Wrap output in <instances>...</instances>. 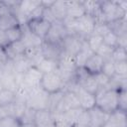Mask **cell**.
Here are the masks:
<instances>
[{"instance_id": "obj_48", "label": "cell", "mask_w": 127, "mask_h": 127, "mask_svg": "<svg viewBox=\"0 0 127 127\" xmlns=\"http://www.w3.org/2000/svg\"><path fill=\"white\" fill-rule=\"evenodd\" d=\"M8 62H9V59H8V56L5 52V49L0 47V66L5 65Z\"/></svg>"}, {"instance_id": "obj_7", "label": "cell", "mask_w": 127, "mask_h": 127, "mask_svg": "<svg viewBox=\"0 0 127 127\" xmlns=\"http://www.w3.org/2000/svg\"><path fill=\"white\" fill-rule=\"evenodd\" d=\"M96 19L90 15H83L81 18L76 20V35L82 39H86L90 36L95 28Z\"/></svg>"}, {"instance_id": "obj_23", "label": "cell", "mask_w": 127, "mask_h": 127, "mask_svg": "<svg viewBox=\"0 0 127 127\" xmlns=\"http://www.w3.org/2000/svg\"><path fill=\"white\" fill-rule=\"evenodd\" d=\"M83 8L85 10V14L90 15L96 19V22H98L100 17V1H81Z\"/></svg>"}, {"instance_id": "obj_41", "label": "cell", "mask_w": 127, "mask_h": 127, "mask_svg": "<svg viewBox=\"0 0 127 127\" xmlns=\"http://www.w3.org/2000/svg\"><path fill=\"white\" fill-rule=\"evenodd\" d=\"M78 125L82 126H90V115H89V110H82L80 111L78 118H77V123Z\"/></svg>"}, {"instance_id": "obj_14", "label": "cell", "mask_w": 127, "mask_h": 127, "mask_svg": "<svg viewBox=\"0 0 127 127\" xmlns=\"http://www.w3.org/2000/svg\"><path fill=\"white\" fill-rule=\"evenodd\" d=\"M103 62L104 59H102L100 56H98L97 54H93L84 64L83 68L86 70L87 73L89 74H96L98 72H101V68L103 65Z\"/></svg>"}, {"instance_id": "obj_40", "label": "cell", "mask_w": 127, "mask_h": 127, "mask_svg": "<svg viewBox=\"0 0 127 127\" xmlns=\"http://www.w3.org/2000/svg\"><path fill=\"white\" fill-rule=\"evenodd\" d=\"M113 49L112 47H109L107 45H105L104 43H102V45L98 48V50L96 51L95 54H97L98 56H100L102 59H110L111 58V54L113 52Z\"/></svg>"}, {"instance_id": "obj_8", "label": "cell", "mask_w": 127, "mask_h": 127, "mask_svg": "<svg viewBox=\"0 0 127 127\" xmlns=\"http://www.w3.org/2000/svg\"><path fill=\"white\" fill-rule=\"evenodd\" d=\"M67 32L65 27L64 26L63 22L56 21L52 23L50 30L45 38V42L51 43V44H56V45H61L63 40L67 36Z\"/></svg>"}, {"instance_id": "obj_51", "label": "cell", "mask_w": 127, "mask_h": 127, "mask_svg": "<svg viewBox=\"0 0 127 127\" xmlns=\"http://www.w3.org/2000/svg\"><path fill=\"white\" fill-rule=\"evenodd\" d=\"M103 127H116V126H115V125H114L112 122H110V121L108 120V121H107V122H106V123L103 125Z\"/></svg>"}, {"instance_id": "obj_36", "label": "cell", "mask_w": 127, "mask_h": 127, "mask_svg": "<svg viewBox=\"0 0 127 127\" xmlns=\"http://www.w3.org/2000/svg\"><path fill=\"white\" fill-rule=\"evenodd\" d=\"M64 90H62V91L50 94V97H49V107H48L49 110H51L53 112L56 109V107L58 106L59 102L61 101V99H62V97L64 95Z\"/></svg>"}, {"instance_id": "obj_11", "label": "cell", "mask_w": 127, "mask_h": 127, "mask_svg": "<svg viewBox=\"0 0 127 127\" xmlns=\"http://www.w3.org/2000/svg\"><path fill=\"white\" fill-rule=\"evenodd\" d=\"M73 92L76 94L79 101V107L82 110H90L95 106V95L86 91L80 85H77Z\"/></svg>"}, {"instance_id": "obj_39", "label": "cell", "mask_w": 127, "mask_h": 127, "mask_svg": "<svg viewBox=\"0 0 127 127\" xmlns=\"http://www.w3.org/2000/svg\"><path fill=\"white\" fill-rule=\"evenodd\" d=\"M35 112H36V110L27 107L26 110L24 111L23 115L20 117V121H21V123H22V124H26V123H34Z\"/></svg>"}, {"instance_id": "obj_1", "label": "cell", "mask_w": 127, "mask_h": 127, "mask_svg": "<svg viewBox=\"0 0 127 127\" xmlns=\"http://www.w3.org/2000/svg\"><path fill=\"white\" fill-rule=\"evenodd\" d=\"M95 106L108 114L118 109V89H99L95 94Z\"/></svg>"}, {"instance_id": "obj_34", "label": "cell", "mask_w": 127, "mask_h": 127, "mask_svg": "<svg viewBox=\"0 0 127 127\" xmlns=\"http://www.w3.org/2000/svg\"><path fill=\"white\" fill-rule=\"evenodd\" d=\"M113 62H125L127 61V49L116 47L113 49L110 58Z\"/></svg>"}, {"instance_id": "obj_49", "label": "cell", "mask_w": 127, "mask_h": 127, "mask_svg": "<svg viewBox=\"0 0 127 127\" xmlns=\"http://www.w3.org/2000/svg\"><path fill=\"white\" fill-rule=\"evenodd\" d=\"M9 44H10V42H9L8 38L6 37L5 33L0 31V47H2V48L5 49Z\"/></svg>"}, {"instance_id": "obj_4", "label": "cell", "mask_w": 127, "mask_h": 127, "mask_svg": "<svg viewBox=\"0 0 127 127\" xmlns=\"http://www.w3.org/2000/svg\"><path fill=\"white\" fill-rule=\"evenodd\" d=\"M40 86L45 91H47L49 94H52V93H56V92L64 90L65 82L64 81L60 72L57 69L56 71L43 74Z\"/></svg>"}, {"instance_id": "obj_27", "label": "cell", "mask_w": 127, "mask_h": 127, "mask_svg": "<svg viewBox=\"0 0 127 127\" xmlns=\"http://www.w3.org/2000/svg\"><path fill=\"white\" fill-rule=\"evenodd\" d=\"M54 114L49 109H42V110H36L35 112V119L34 123L36 126L46 124L49 122L54 121Z\"/></svg>"}, {"instance_id": "obj_30", "label": "cell", "mask_w": 127, "mask_h": 127, "mask_svg": "<svg viewBox=\"0 0 127 127\" xmlns=\"http://www.w3.org/2000/svg\"><path fill=\"white\" fill-rule=\"evenodd\" d=\"M108 26H109L110 30L112 32H114L115 34H117V35L122 34V33H125V32H127L126 17H124V18H122L120 20H117V21L108 23Z\"/></svg>"}, {"instance_id": "obj_10", "label": "cell", "mask_w": 127, "mask_h": 127, "mask_svg": "<svg viewBox=\"0 0 127 127\" xmlns=\"http://www.w3.org/2000/svg\"><path fill=\"white\" fill-rule=\"evenodd\" d=\"M51 25H52V23H50L49 21H47L44 18L31 20L26 24L29 31L32 32L34 35H36L37 37H39L42 40H45V38L50 30Z\"/></svg>"}, {"instance_id": "obj_25", "label": "cell", "mask_w": 127, "mask_h": 127, "mask_svg": "<svg viewBox=\"0 0 127 127\" xmlns=\"http://www.w3.org/2000/svg\"><path fill=\"white\" fill-rule=\"evenodd\" d=\"M110 122H112L116 127H127V113L126 111L116 109L109 114Z\"/></svg>"}, {"instance_id": "obj_46", "label": "cell", "mask_w": 127, "mask_h": 127, "mask_svg": "<svg viewBox=\"0 0 127 127\" xmlns=\"http://www.w3.org/2000/svg\"><path fill=\"white\" fill-rule=\"evenodd\" d=\"M117 47L127 49V32L119 34L117 38Z\"/></svg>"}, {"instance_id": "obj_3", "label": "cell", "mask_w": 127, "mask_h": 127, "mask_svg": "<svg viewBox=\"0 0 127 127\" xmlns=\"http://www.w3.org/2000/svg\"><path fill=\"white\" fill-rule=\"evenodd\" d=\"M49 97L50 94L45 91L41 86L31 88L28 92L26 105L34 110L48 109L49 107Z\"/></svg>"}, {"instance_id": "obj_54", "label": "cell", "mask_w": 127, "mask_h": 127, "mask_svg": "<svg viewBox=\"0 0 127 127\" xmlns=\"http://www.w3.org/2000/svg\"><path fill=\"white\" fill-rule=\"evenodd\" d=\"M73 127H87V126H82V125H78V124H76V125H74Z\"/></svg>"}, {"instance_id": "obj_22", "label": "cell", "mask_w": 127, "mask_h": 127, "mask_svg": "<svg viewBox=\"0 0 127 127\" xmlns=\"http://www.w3.org/2000/svg\"><path fill=\"white\" fill-rule=\"evenodd\" d=\"M17 26H21V25L13 13H9V14H6L0 17V31L1 32H5Z\"/></svg>"}, {"instance_id": "obj_9", "label": "cell", "mask_w": 127, "mask_h": 127, "mask_svg": "<svg viewBox=\"0 0 127 127\" xmlns=\"http://www.w3.org/2000/svg\"><path fill=\"white\" fill-rule=\"evenodd\" d=\"M42 76H43V73L36 66H31L24 74H22L19 86H23L28 89L40 86Z\"/></svg>"}, {"instance_id": "obj_47", "label": "cell", "mask_w": 127, "mask_h": 127, "mask_svg": "<svg viewBox=\"0 0 127 127\" xmlns=\"http://www.w3.org/2000/svg\"><path fill=\"white\" fill-rule=\"evenodd\" d=\"M9 13H12L11 7L7 4L6 1H0V17Z\"/></svg>"}, {"instance_id": "obj_16", "label": "cell", "mask_w": 127, "mask_h": 127, "mask_svg": "<svg viewBox=\"0 0 127 127\" xmlns=\"http://www.w3.org/2000/svg\"><path fill=\"white\" fill-rule=\"evenodd\" d=\"M23 29H24V35H23V38H22L21 41L24 44V46L26 47V49L35 48V47H41L42 46L44 40L40 39L39 37L34 35L32 32H30L26 25L23 26Z\"/></svg>"}, {"instance_id": "obj_33", "label": "cell", "mask_w": 127, "mask_h": 127, "mask_svg": "<svg viewBox=\"0 0 127 127\" xmlns=\"http://www.w3.org/2000/svg\"><path fill=\"white\" fill-rule=\"evenodd\" d=\"M22 123L15 116H5L0 119V127H21Z\"/></svg>"}, {"instance_id": "obj_50", "label": "cell", "mask_w": 127, "mask_h": 127, "mask_svg": "<svg viewBox=\"0 0 127 127\" xmlns=\"http://www.w3.org/2000/svg\"><path fill=\"white\" fill-rule=\"evenodd\" d=\"M36 127H56L55 126V120L52 121V122H49V123H46V124H42V125H38Z\"/></svg>"}, {"instance_id": "obj_6", "label": "cell", "mask_w": 127, "mask_h": 127, "mask_svg": "<svg viewBox=\"0 0 127 127\" xmlns=\"http://www.w3.org/2000/svg\"><path fill=\"white\" fill-rule=\"evenodd\" d=\"M83 41H84V39L80 38L79 36L67 35L61 43L62 54L67 55L70 57H75V55L80 50Z\"/></svg>"}, {"instance_id": "obj_32", "label": "cell", "mask_w": 127, "mask_h": 127, "mask_svg": "<svg viewBox=\"0 0 127 127\" xmlns=\"http://www.w3.org/2000/svg\"><path fill=\"white\" fill-rule=\"evenodd\" d=\"M15 101V92L3 88L0 91V105H8Z\"/></svg>"}, {"instance_id": "obj_38", "label": "cell", "mask_w": 127, "mask_h": 127, "mask_svg": "<svg viewBox=\"0 0 127 127\" xmlns=\"http://www.w3.org/2000/svg\"><path fill=\"white\" fill-rule=\"evenodd\" d=\"M118 109L127 111V90L126 88L118 89Z\"/></svg>"}, {"instance_id": "obj_12", "label": "cell", "mask_w": 127, "mask_h": 127, "mask_svg": "<svg viewBox=\"0 0 127 127\" xmlns=\"http://www.w3.org/2000/svg\"><path fill=\"white\" fill-rule=\"evenodd\" d=\"M66 2V17L69 19L77 20L85 15V10L83 8L81 1H65Z\"/></svg>"}, {"instance_id": "obj_19", "label": "cell", "mask_w": 127, "mask_h": 127, "mask_svg": "<svg viewBox=\"0 0 127 127\" xmlns=\"http://www.w3.org/2000/svg\"><path fill=\"white\" fill-rule=\"evenodd\" d=\"M81 111V108H73V109H69L64 111L62 114H54V118H59L61 120H63L64 122H65L66 124L70 125V126H74L77 123V118L78 115Z\"/></svg>"}, {"instance_id": "obj_15", "label": "cell", "mask_w": 127, "mask_h": 127, "mask_svg": "<svg viewBox=\"0 0 127 127\" xmlns=\"http://www.w3.org/2000/svg\"><path fill=\"white\" fill-rule=\"evenodd\" d=\"M42 55L46 59H53V60H59V58L62 56V48L61 45L51 44L48 42H43L41 46Z\"/></svg>"}, {"instance_id": "obj_24", "label": "cell", "mask_w": 127, "mask_h": 127, "mask_svg": "<svg viewBox=\"0 0 127 127\" xmlns=\"http://www.w3.org/2000/svg\"><path fill=\"white\" fill-rule=\"evenodd\" d=\"M36 67H37L43 74L56 71V70L58 69V60L43 58V59L41 60V62L37 64Z\"/></svg>"}, {"instance_id": "obj_2", "label": "cell", "mask_w": 127, "mask_h": 127, "mask_svg": "<svg viewBox=\"0 0 127 127\" xmlns=\"http://www.w3.org/2000/svg\"><path fill=\"white\" fill-rule=\"evenodd\" d=\"M127 12L122 10L117 1H100V17L97 23H111L126 17Z\"/></svg>"}, {"instance_id": "obj_44", "label": "cell", "mask_w": 127, "mask_h": 127, "mask_svg": "<svg viewBox=\"0 0 127 127\" xmlns=\"http://www.w3.org/2000/svg\"><path fill=\"white\" fill-rule=\"evenodd\" d=\"M109 31H110V28H109V26H108L107 23H96L93 33L96 34V35H99V36L103 37Z\"/></svg>"}, {"instance_id": "obj_45", "label": "cell", "mask_w": 127, "mask_h": 127, "mask_svg": "<svg viewBox=\"0 0 127 127\" xmlns=\"http://www.w3.org/2000/svg\"><path fill=\"white\" fill-rule=\"evenodd\" d=\"M44 7L42 6V4H40L31 14H30V16H29V21H31V20H36V19H41V18H43V13H44ZM28 21V22H29Z\"/></svg>"}, {"instance_id": "obj_42", "label": "cell", "mask_w": 127, "mask_h": 127, "mask_svg": "<svg viewBox=\"0 0 127 127\" xmlns=\"http://www.w3.org/2000/svg\"><path fill=\"white\" fill-rule=\"evenodd\" d=\"M94 76H95V79H96V82L98 84L99 89L105 88L107 86V84L109 83L110 78L107 75H105L104 73H102V72H98V73L94 74Z\"/></svg>"}, {"instance_id": "obj_31", "label": "cell", "mask_w": 127, "mask_h": 127, "mask_svg": "<svg viewBox=\"0 0 127 127\" xmlns=\"http://www.w3.org/2000/svg\"><path fill=\"white\" fill-rule=\"evenodd\" d=\"M85 41H86L88 47L91 49V51H92L93 53H96V51L98 50V48H99V47L102 45V43H103L102 37L99 36V35H96V34H94V33H92L90 36H88V37L85 39Z\"/></svg>"}, {"instance_id": "obj_43", "label": "cell", "mask_w": 127, "mask_h": 127, "mask_svg": "<svg viewBox=\"0 0 127 127\" xmlns=\"http://www.w3.org/2000/svg\"><path fill=\"white\" fill-rule=\"evenodd\" d=\"M115 74L127 75V61L125 62H114Z\"/></svg>"}, {"instance_id": "obj_5", "label": "cell", "mask_w": 127, "mask_h": 127, "mask_svg": "<svg viewBox=\"0 0 127 127\" xmlns=\"http://www.w3.org/2000/svg\"><path fill=\"white\" fill-rule=\"evenodd\" d=\"M76 69L77 66L75 64L74 57L62 54V56L58 60V71L60 72L65 84L74 80V73Z\"/></svg>"}, {"instance_id": "obj_21", "label": "cell", "mask_w": 127, "mask_h": 127, "mask_svg": "<svg viewBox=\"0 0 127 127\" xmlns=\"http://www.w3.org/2000/svg\"><path fill=\"white\" fill-rule=\"evenodd\" d=\"M12 65H13V70L16 74H24L31 66H33L25 56H22L13 60Z\"/></svg>"}, {"instance_id": "obj_20", "label": "cell", "mask_w": 127, "mask_h": 127, "mask_svg": "<svg viewBox=\"0 0 127 127\" xmlns=\"http://www.w3.org/2000/svg\"><path fill=\"white\" fill-rule=\"evenodd\" d=\"M56 19V21L63 22L66 18V2L65 1H54L53 5L49 8Z\"/></svg>"}, {"instance_id": "obj_35", "label": "cell", "mask_w": 127, "mask_h": 127, "mask_svg": "<svg viewBox=\"0 0 127 127\" xmlns=\"http://www.w3.org/2000/svg\"><path fill=\"white\" fill-rule=\"evenodd\" d=\"M101 72L107 75L109 78H111L115 74V69H114V62L111 59H105L103 62V65L101 68Z\"/></svg>"}, {"instance_id": "obj_37", "label": "cell", "mask_w": 127, "mask_h": 127, "mask_svg": "<svg viewBox=\"0 0 127 127\" xmlns=\"http://www.w3.org/2000/svg\"><path fill=\"white\" fill-rule=\"evenodd\" d=\"M117 38H118V35L115 34L114 32H112L111 30L109 32H107L103 37V43L109 47H112V48H116L117 47Z\"/></svg>"}, {"instance_id": "obj_17", "label": "cell", "mask_w": 127, "mask_h": 127, "mask_svg": "<svg viewBox=\"0 0 127 127\" xmlns=\"http://www.w3.org/2000/svg\"><path fill=\"white\" fill-rule=\"evenodd\" d=\"M95 53H93L91 51V49L88 47L86 41L84 40L82 43V46L80 48V50L78 51V53L75 55L74 57V61H75V64L77 67H83L84 64L86 63V61Z\"/></svg>"}, {"instance_id": "obj_26", "label": "cell", "mask_w": 127, "mask_h": 127, "mask_svg": "<svg viewBox=\"0 0 127 127\" xmlns=\"http://www.w3.org/2000/svg\"><path fill=\"white\" fill-rule=\"evenodd\" d=\"M24 56L29 60L31 64L33 66H37V64L41 62V60L44 58L42 55L41 47H35V48H28L26 49Z\"/></svg>"}, {"instance_id": "obj_53", "label": "cell", "mask_w": 127, "mask_h": 127, "mask_svg": "<svg viewBox=\"0 0 127 127\" xmlns=\"http://www.w3.org/2000/svg\"><path fill=\"white\" fill-rule=\"evenodd\" d=\"M2 76H3V69L0 66V81H2Z\"/></svg>"}, {"instance_id": "obj_29", "label": "cell", "mask_w": 127, "mask_h": 127, "mask_svg": "<svg viewBox=\"0 0 127 127\" xmlns=\"http://www.w3.org/2000/svg\"><path fill=\"white\" fill-rule=\"evenodd\" d=\"M4 33H5L6 37L8 38L10 44L16 43V42H19L22 40L23 35H24V29H23V26H17L10 30L5 31Z\"/></svg>"}, {"instance_id": "obj_28", "label": "cell", "mask_w": 127, "mask_h": 127, "mask_svg": "<svg viewBox=\"0 0 127 127\" xmlns=\"http://www.w3.org/2000/svg\"><path fill=\"white\" fill-rule=\"evenodd\" d=\"M79 85L85 89L86 91L92 93V94H96L97 91L99 90V87H98V84L96 82V79H95V76L92 75V74H87L86 77L79 83Z\"/></svg>"}, {"instance_id": "obj_13", "label": "cell", "mask_w": 127, "mask_h": 127, "mask_svg": "<svg viewBox=\"0 0 127 127\" xmlns=\"http://www.w3.org/2000/svg\"><path fill=\"white\" fill-rule=\"evenodd\" d=\"M90 115V126L89 127H103V125L108 121L109 114L94 106L89 110Z\"/></svg>"}, {"instance_id": "obj_18", "label": "cell", "mask_w": 127, "mask_h": 127, "mask_svg": "<svg viewBox=\"0 0 127 127\" xmlns=\"http://www.w3.org/2000/svg\"><path fill=\"white\" fill-rule=\"evenodd\" d=\"M25 51H26V47L24 46L22 41H19L16 43H11L5 48V52L10 61H13L19 57L24 56Z\"/></svg>"}, {"instance_id": "obj_52", "label": "cell", "mask_w": 127, "mask_h": 127, "mask_svg": "<svg viewBox=\"0 0 127 127\" xmlns=\"http://www.w3.org/2000/svg\"><path fill=\"white\" fill-rule=\"evenodd\" d=\"M21 127H36L35 123H26V124H22Z\"/></svg>"}]
</instances>
